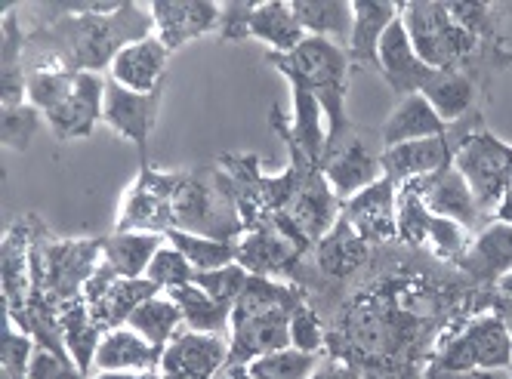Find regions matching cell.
I'll use <instances>...</instances> for the list:
<instances>
[{"mask_svg": "<svg viewBox=\"0 0 512 379\" xmlns=\"http://www.w3.org/2000/svg\"><path fill=\"white\" fill-rule=\"evenodd\" d=\"M47 13H62V19L28 37V68L56 65L75 74H99L127 44L152 37L149 31L155 25L152 13L136 4H56L47 7Z\"/></svg>", "mask_w": 512, "mask_h": 379, "instance_id": "cell-1", "label": "cell"}, {"mask_svg": "<svg viewBox=\"0 0 512 379\" xmlns=\"http://www.w3.org/2000/svg\"><path fill=\"white\" fill-rule=\"evenodd\" d=\"M300 302H306L300 287L250 275L232 309L229 361L253 364L263 355L290 349V315L297 312Z\"/></svg>", "mask_w": 512, "mask_h": 379, "instance_id": "cell-2", "label": "cell"}, {"mask_svg": "<svg viewBox=\"0 0 512 379\" xmlns=\"http://www.w3.org/2000/svg\"><path fill=\"white\" fill-rule=\"evenodd\" d=\"M266 65H272L278 74H284L287 84H297L309 90L327 124V148H334L349 136V118H346V90H349V56L343 47L324 37H309L294 53H266Z\"/></svg>", "mask_w": 512, "mask_h": 379, "instance_id": "cell-3", "label": "cell"}, {"mask_svg": "<svg viewBox=\"0 0 512 379\" xmlns=\"http://www.w3.org/2000/svg\"><path fill=\"white\" fill-rule=\"evenodd\" d=\"M401 22L417 56L435 71H466L479 37L460 28L448 4H401Z\"/></svg>", "mask_w": 512, "mask_h": 379, "instance_id": "cell-4", "label": "cell"}, {"mask_svg": "<svg viewBox=\"0 0 512 379\" xmlns=\"http://www.w3.org/2000/svg\"><path fill=\"white\" fill-rule=\"evenodd\" d=\"M451 145H454V167L463 173L482 213L491 210L497 213L512 182V145H506L491 130H485L482 121L472 130L460 133L457 139H451Z\"/></svg>", "mask_w": 512, "mask_h": 379, "instance_id": "cell-5", "label": "cell"}, {"mask_svg": "<svg viewBox=\"0 0 512 379\" xmlns=\"http://www.w3.org/2000/svg\"><path fill=\"white\" fill-rule=\"evenodd\" d=\"M432 364L445 370H509L512 339L500 315L485 312L438 346Z\"/></svg>", "mask_w": 512, "mask_h": 379, "instance_id": "cell-6", "label": "cell"}, {"mask_svg": "<svg viewBox=\"0 0 512 379\" xmlns=\"http://www.w3.org/2000/svg\"><path fill=\"white\" fill-rule=\"evenodd\" d=\"M161 290L149 278H121L105 259L84 287V302L93 315V321L102 327V333L127 327L130 315L142 306L145 299L158 296Z\"/></svg>", "mask_w": 512, "mask_h": 379, "instance_id": "cell-7", "label": "cell"}, {"mask_svg": "<svg viewBox=\"0 0 512 379\" xmlns=\"http://www.w3.org/2000/svg\"><path fill=\"white\" fill-rule=\"evenodd\" d=\"M164 87L155 93H133L118 81H105V105L102 121L112 127L121 139H130L139 151V164H149V136L158 124Z\"/></svg>", "mask_w": 512, "mask_h": 379, "instance_id": "cell-8", "label": "cell"}, {"mask_svg": "<svg viewBox=\"0 0 512 379\" xmlns=\"http://www.w3.org/2000/svg\"><path fill=\"white\" fill-rule=\"evenodd\" d=\"M318 167H321L327 185H331V192L340 198V204H346L349 198L364 192L368 185L383 179L380 155L364 145V139H358V136H346L334 148H327Z\"/></svg>", "mask_w": 512, "mask_h": 379, "instance_id": "cell-9", "label": "cell"}, {"mask_svg": "<svg viewBox=\"0 0 512 379\" xmlns=\"http://www.w3.org/2000/svg\"><path fill=\"white\" fill-rule=\"evenodd\" d=\"M226 361H229L226 336L179 330L161 355L158 373L164 379H213Z\"/></svg>", "mask_w": 512, "mask_h": 379, "instance_id": "cell-10", "label": "cell"}, {"mask_svg": "<svg viewBox=\"0 0 512 379\" xmlns=\"http://www.w3.org/2000/svg\"><path fill=\"white\" fill-rule=\"evenodd\" d=\"M235 244H238V265H244L250 275H263V278L294 275L306 253V247L297 238H290L272 222L244 232Z\"/></svg>", "mask_w": 512, "mask_h": 379, "instance_id": "cell-11", "label": "cell"}, {"mask_svg": "<svg viewBox=\"0 0 512 379\" xmlns=\"http://www.w3.org/2000/svg\"><path fill=\"white\" fill-rule=\"evenodd\" d=\"M411 185L417 188V195L423 198V204L429 207V213L463 225L469 235L482 229L485 213H482L479 201H475L472 188L466 185L463 173L454 164L445 167V170H438V173H432V176L414 179Z\"/></svg>", "mask_w": 512, "mask_h": 379, "instance_id": "cell-12", "label": "cell"}, {"mask_svg": "<svg viewBox=\"0 0 512 379\" xmlns=\"http://www.w3.org/2000/svg\"><path fill=\"white\" fill-rule=\"evenodd\" d=\"M340 216L368 244H386L398 238V185L392 179H377L364 192L349 198Z\"/></svg>", "mask_w": 512, "mask_h": 379, "instance_id": "cell-13", "label": "cell"}, {"mask_svg": "<svg viewBox=\"0 0 512 379\" xmlns=\"http://www.w3.org/2000/svg\"><path fill=\"white\" fill-rule=\"evenodd\" d=\"M102 105H105V81H102V74L81 71L71 96L53 111V115H47V127L62 142L87 139V136H93L96 124L102 121Z\"/></svg>", "mask_w": 512, "mask_h": 379, "instance_id": "cell-14", "label": "cell"}, {"mask_svg": "<svg viewBox=\"0 0 512 379\" xmlns=\"http://www.w3.org/2000/svg\"><path fill=\"white\" fill-rule=\"evenodd\" d=\"M380 74L392 87V93H398L401 99L423 93V87L432 81V74H435V68H429L417 56L401 16L386 28L383 41H380Z\"/></svg>", "mask_w": 512, "mask_h": 379, "instance_id": "cell-15", "label": "cell"}, {"mask_svg": "<svg viewBox=\"0 0 512 379\" xmlns=\"http://www.w3.org/2000/svg\"><path fill=\"white\" fill-rule=\"evenodd\" d=\"M161 44L173 53L195 37L219 31V7L210 0H155L149 7Z\"/></svg>", "mask_w": 512, "mask_h": 379, "instance_id": "cell-16", "label": "cell"}, {"mask_svg": "<svg viewBox=\"0 0 512 379\" xmlns=\"http://www.w3.org/2000/svg\"><path fill=\"white\" fill-rule=\"evenodd\" d=\"M383 176L392 179L398 188L414 179L432 176L454 164V145L451 136H432V139H417L405 145H392L380 151Z\"/></svg>", "mask_w": 512, "mask_h": 379, "instance_id": "cell-17", "label": "cell"}, {"mask_svg": "<svg viewBox=\"0 0 512 379\" xmlns=\"http://www.w3.org/2000/svg\"><path fill=\"white\" fill-rule=\"evenodd\" d=\"M460 269L475 284L497 287L506 275H512V222H491L472 238L466 253L460 256Z\"/></svg>", "mask_w": 512, "mask_h": 379, "instance_id": "cell-18", "label": "cell"}, {"mask_svg": "<svg viewBox=\"0 0 512 379\" xmlns=\"http://www.w3.org/2000/svg\"><path fill=\"white\" fill-rule=\"evenodd\" d=\"M290 96H294V121L284 124L281 118V111L272 108V124L275 130L281 133V139L287 145H294L303 151V158H309L312 164H321L324 158V151H327V124H324V111L318 105V99L297 87V84H290Z\"/></svg>", "mask_w": 512, "mask_h": 379, "instance_id": "cell-19", "label": "cell"}, {"mask_svg": "<svg viewBox=\"0 0 512 379\" xmlns=\"http://www.w3.org/2000/svg\"><path fill=\"white\" fill-rule=\"evenodd\" d=\"M355 22L346 44L349 65L380 71V41L386 28L401 16V4H383V0H355Z\"/></svg>", "mask_w": 512, "mask_h": 379, "instance_id": "cell-20", "label": "cell"}, {"mask_svg": "<svg viewBox=\"0 0 512 379\" xmlns=\"http://www.w3.org/2000/svg\"><path fill=\"white\" fill-rule=\"evenodd\" d=\"M170 50L161 44V37H142L136 44H127L112 62V81L133 93H155L164 87Z\"/></svg>", "mask_w": 512, "mask_h": 379, "instance_id": "cell-21", "label": "cell"}, {"mask_svg": "<svg viewBox=\"0 0 512 379\" xmlns=\"http://www.w3.org/2000/svg\"><path fill=\"white\" fill-rule=\"evenodd\" d=\"M34 284L31 269V219L16 222L4 238V312L16 321L28 306Z\"/></svg>", "mask_w": 512, "mask_h": 379, "instance_id": "cell-22", "label": "cell"}, {"mask_svg": "<svg viewBox=\"0 0 512 379\" xmlns=\"http://www.w3.org/2000/svg\"><path fill=\"white\" fill-rule=\"evenodd\" d=\"M161 349L142 339L133 327H118L102 336L93 367L99 373H142L161 367Z\"/></svg>", "mask_w": 512, "mask_h": 379, "instance_id": "cell-23", "label": "cell"}, {"mask_svg": "<svg viewBox=\"0 0 512 379\" xmlns=\"http://www.w3.org/2000/svg\"><path fill=\"white\" fill-rule=\"evenodd\" d=\"M368 253H371V244L340 216L334 222V229L315 244V265L324 278L343 281L368 262Z\"/></svg>", "mask_w": 512, "mask_h": 379, "instance_id": "cell-24", "label": "cell"}, {"mask_svg": "<svg viewBox=\"0 0 512 379\" xmlns=\"http://www.w3.org/2000/svg\"><path fill=\"white\" fill-rule=\"evenodd\" d=\"M432 136H448V124L435 115V108L420 93L401 99L392 108V115L386 118L383 133H380L383 148L417 142V139H432Z\"/></svg>", "mask_w": 512, "mask_h": 379, "instance_id": "cell-25", "label": "cell"}, {"mask_svg": "<svg viewBox=\"0 0 512 379\" xmlns=\"http://www.w3.org/2000/svg\"><path fill=\"white\" fill-rule=\"evenodd\" d=\"M346 336L355 352L383 358L398 349V321L374 302H361L346 318Z\"/></svg>", "mask_w": 512, "mask_h": 379, "instance_id": "cell-26", "label": "cell"}, {"mask_svg": "<svg viewBox=\"0 0 512 379\" xmlns=\"http://www.w3.org/2000/svg\"><path fill=\"white\" fill-rule=\"evenodd\" d=\"M247 37H256L272 47V53H294L303 41L306 31L297 22L290 4L269 0V4H253L247 13Z\"/></svg>", "mask_w": 512, "mask_h": 379, "instance_id": "cell-27", "label": "cell"}, {"mask_svg": "<svg viewBox=\"0 0 512 379\" xmlns=\"http://www.w3.org/2000/svg\"><path fill=\"white\" fill-rule=\"evenodd\" d=\"M164 244L167 238L152 232H115L112 238H102V259L121 278H145V269Z\"/></svg>", "mask_w": 512, "mask_h": 379, "instance_id": "cell-28", "label": "cell"}, {"mask_svg": "<svg viewBox=\"0 0 512 379\" xmlns=\"http://www.w3.org/2000/svg\"><path fill=\"white\" fill-rule=\"evenodd\" d=\"M290 10H294L297 22L309 37H324V41H334L337 47L349 44L355 22L349 0H294Z\"/></svg>", "mask_w": 512, "mask_h": 379, "instance_id": "cell-29", "label": "cell"}, {"mask_svg": "<svg viewBox=\"0 0 512 379\" xmlns=\"http://www.w3.org/2000/svg\"><path fill=\"white\" fill-rule=\"evenodd\" d=\"M59 321H62V339H65V349H68L71 361H75L78 370L90 379V370H93V361H96V349H99L105 333L93 321L84 296L81 299H71L68 306H62Z\"/></svg>", "mask_w": 512, "mask_h": 379, "instance_id": "cell-30", "label": "cell"}, {"mask_svg": "<svg viewBox=\"0 0 512 379\" xmlns=\"http://www.w3.org/2000/svg\"><path fill=\"white\" fill-rule=\"evenodd\" d=\"M25 50L28 37L22 34V25L16 22V10H4V31H0V62H4V78H0V93H4V108L25 102Z\"/></svg>", "mask_w": 512, "mask_h": 379, "instance_id": "cell-31", "label": "cell"}, {"mask_svg": "<svg viewBox=\"0 0 512 379\" xmlns=\"http://www.w3.org/2000/svg\"><path fill=\"white\" fill-rule=\"evenodd\" d=\"M167 296L179 306L182 321H186L189 330H195V333H216V336H226L232 330V306L216 302L198 284H186V287L167 290Z\"/></svg>", "mask_w": 512, "mask_h": 379, "instance_id": "cell-32", "label": "cell"}, {"mask_svg": "<svg viewBox=\"0 0 512 379\" xmlns=\"http://www.w3.org/2000/svg\"><path fill=\"white\" fill-rule=\"evenodd\" d=\"M420 96H426V102L445 124H457L475 102V84L466 71H435Z\"/></svg>", "mask_w": 512, "mask_h": 379, "instance_id": "cell-33", "label": "cell"}, {"mask_svg": "<svg viewBox=\"0 0 512 379\" xmlns=\"http://www.w3.org/2000/svg\"><path fill=\"white\" fill-rule=\"evenodd\" d=\"M182 324H186V321H182L179 306L170 296H161V293L152 296V299H145L127 321V327H133L142 339H149V343L155 349H161V352L170 346V339L179 333Z\"/></svg>", "mask_w": 512, "mask_h": 379, "instance_id": "cell-34", "label": "cell"}, {"mask_svg": "<svg viewBox=\"0 0 512 379\" xmlns=\"http://www.w3.org/2000/svg\"><path fill=\"white\" fill-rule=\"evenodd\" d=\"M78 74L75 71H65L56 65H38V68H28V78H25V102L34 105L41 115H53V111L71 96L75 90Z\"/></svg>", "mask_w": 512, "mask_h": 379, "instance_id": "cell-35", "label": "cell"}, {"mask_svg": "<svg viewBox=\"0 0 512 379\" xmlns=\"http://www.w3.org/2000/svg\"><path fill=\"white\" fill-rule=\"evenodd\" d=\"M167 244H173L182 256L192 262L195 272H213V269H226V265L238 262V244L235 241H216V238H204V235H192V232H179L170 229Z\"/></svg>", "mask_w": 512, "mask_h": 379, "instance_id": "cell-36", "label": "cell"}, {"mask_svg": "<svg viewBox=\"0 0 512 379\" xmlns=\"http://www.w3.org/2000/svg\"><path fill=\"white\" fill-rule=\"evenodd\" d=\"M321 355H306L297 349H281L247 364L250 379H309Z\"/></svg>", "mask_w": 512, "mask_h": 379, "instance_id": "cell-37", "label": "cell"}, {"mask_svg": "<svg viewBox=\"0 0 512 379\" xmlns=\"http://www.w3.org/2000/svg\"><path fill=\"white\" fill-rule=\"evenodd\" d=\"M145 278H149L161 293H167V290L192 284L195 269H192V262L182 256L173 244H164L155 253V259L149 262V269H145Z\"/></svg>", "mask_w": 512, "mask_h": 379, "instance_id": "cell-38", "label": "cell"}, {"mask_svg": "<svg viewBox=\"0 0 512 379\" xmlns=\"http://www.w3.org/2000/svg\"><path fill=\"white\" fill-rule=\"evenodd\" d=\"M34 349H38V343H34L28 333H22L13 324V318L4 312V339H0V364H4V373H0V376L25 379Z\"/></svg>", "mask_w": 512, "mask_h": 379, "instance_id": "cell-39", "label": "cell"}, {"mask_svg": "<svg viewBox=\"0 0 512 379\" xmlns=\"http://www.w3.org/2000/svg\"><path fill=\"white\" fill-rule=\"evenodd\" d=\"M250 272L244 269V265H226V269H213V272H195L192 284H198L204 293H210L216 302H223V306H232L238 296L244 293V284H247Z\"/></svg>", "mask_w": 512, "mask_h": 379, "instance_id": "cell-40", "label": "cell"}, {"mask_svg": "<svg viewBox=\"0 0 512 379\" xmlns=\"http://www.w3.org/2000/svg\"><path fill=\"white\" fill-rule=\"evenodd\" d=\"M290 349L306 352V355H321L324 352V327L312 302H300L297 312L290 315Z\"/></svg>", "mask_w": 512, "mask_h": 379, "instance_id": "cell-41", "label": "cell"}, {"mask_svg": "<svg viewBox=\"0 0 512 379\" xmlns=\"http://www.w3.org/2000/svg\"><path fill=\"white\" fill-rule=\"evenodd\" d=\"M41 111L22 102L13 108H4V145L10 151H25L34 139V133L41 130Z\"/></svg>", "mask_w": 512, "mask_h": 379, "instance_id": "cell-42", "label": "cell"}, {"mask_svg": "<svg viewBox=\"0 0 512 379\" xmlns=\"http://www.w3.org/2000/svg\"><path fill=\"white\" fill-rule=\"evenodd\" d=\"M25 379H87L78 364L65 358V355H56L44 346L34 349L31 355V364H28V376Z\"/></svg>", "mask_w": 512, "mask_h": 379, "instance_id": "cell-43", "label": "cell"}, {"mask_svg": "<svg viewBox=\"0 0 512 379\" xmlns=\"http://www.w3.org/2000/svg\"><path fill=\"white\" fill-rule=\"evenodd\" d=\"M448 10H451V16H454V22L460 25V28H466L472 37H491L494 34V13H491V7H485V4H448Z\"/></svg>", "mask_w": 512, "mask_h": 379, "instance_id": "cell-44", "label": "cell"}, {"mask_svg": "<svg viewBox=\"0 0 512 379\" xmlns=\"http://www.w3.org/2000/svg\"><path fill=\"white\" fill-rule=\"evenodd\" d=\"M309 379H364V370L349 358H324Z\"/></svg>", "mask_w": 512, "mask_h": 379, "instance_id": "cell-45", "label": "cell"}, {"mask_svg": "<svg viewBox=\"0 0 512 379\" xmlns=\"http://www.w3.org/2000/svg\"><path fill=\"white\" fill-rule=\"evenodd\" d=\"M423 379H512V367L509 370H445L438 364H429Z\"/></svg>", "mask_w": 512, "mask_h": 379, "instance_id": "cell-46", "label": "cell"}, {"mask_svg": "<svg viewBox=\"0 0 512 379\" xmlns=\"http://www.w3.org/2000/svg\"><path fill=\"white\" fill-rule=\"evenodd\" d=\"M491 312H494V315H500V321L506 324L509 339H512V296H509V293L494 290V293H491Z\"/></svg>", "mask_w": 512, "mask_h": 379, "instance_id": "cell-47", "label": "cell"}, {"mask_svg": "<svg viewBox=\"0 0 512 379\" xmlns=\"http://www.w3.org/2000/svg\"><path fill=\"white\" fill-rule=\"evenodd\" d=\"M213 379H250V370H247V364H232V361H226L223 367L216 370Z\"/></svg>", "mask_w": 512, "mask_h": 379, "instance_id": "cell-48", "label": "cell"}, {"mask_svg": "<svg viewBox=\"0 0 512 379\" xmlns=\"http://www.w3.org/2000/svg\"><path fill=\"white\" fill-rule=\"evenodd\" d=\"M93 379H164L158 370H142V373H96Z\"/></svg>", "mask_w": 512, "mask_h": 379, "instance_id": "cell-49", "label": "cell"}, {"mask_svg": "<svg viewBox=\"0 0 512 379\" xmlns=\"http://www.w3.org/2000/svg\"><path fill=\"white\" fill-rule=\"evenodd\" d=\"M497 219H500V222H512V182H509L506 195H503V201H500V207H497Z\"/></svg>", "mask_w": 512, "mask_h": 379, "instance_id": "cell-50", "label": "cell"}, {"mask_svg": "<svg viewBox=\"0 0 512 379\" xmlns=\"http://www.w3.org/2000/svg\"><path fill=\"white\" fill-rule=\"evenodd\" d=\"M494 290H500V293H509V296H512V275H506V278H503V281H500Z\"/></svg>", "mask_w": 512, "mask_h": 379, "instance_id": "cell-51", "label": "cell"}]
</instances>
